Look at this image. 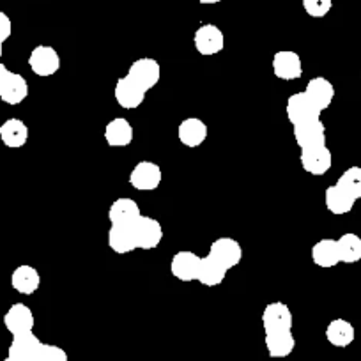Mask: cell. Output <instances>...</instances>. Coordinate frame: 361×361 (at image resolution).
Instances as JSON below:
<instances>
[{
	"label": "cell",
	"instance_id": "cell-1",
	"mask_svg": "<svg viewBox=\"0 0 361 361\" xmlns=\"http://www.w3.org/2000/svg\"><path fill=\"white\" fill-rule=\"evenodd\" d=\"M287 119L293 126H298V124L308 123V121H317L321 119V110L315 106V103L312 102L307 96L305 90L301 92H294V94L289 96L286 105Z\"/></svg>",
	"mask_w": 361,
	"mask_h": 361
},
{
	"label": "cell",
	"instance_id": "cell-2",
	"mask_svg": "<svg viewBox=\"0 0 361 361\" xmlns=\"http://www.w3.org/2000/svg\"><path fill=\"white\" fill-rule=\"evenodd\" d=\"M161 169L158 163L142 159L133 166L130 173V185L138 192H154L161 185Z\"/></svg>",
	"mask_w": 361,
	"mask_h": 361
},
{
	"label": "cell",
	"instance_id": "cell-3",
	"mask_svg": "<svg viewBox=\"0 0 361 361\" xmlns=\"http://www.w3.org/2000/svg\"><path fill=\"white\" fill-rule=\"evenodd\" d=\"M27 62L34 75L43 76V78L55 75L61 69V55L54 47H48V44H39L34 48Z\"/></svg>",
	"mask_w": 361,
	"mask_h": 361
},
{
	"label": "cell",
	"instance_id": "cell-4",
	"mask_svg": "<svg viewBox=\"0 0 361 361\" xmlns=\"http://www.w3.org/2000/svg\"><path fill=\"white\" fill-rule=\"evenodd\" d=\"M293 312L282 301H273L266 305L262 312V326L266 333L293 331Z\"/></svg>",
	"mask_w": 361,
	"mask_h": 361
},
{
	"label": "cell",
	"instance_id": "cell-5",
	"mask_svg": "<svg viewBox=\"0 0 361 361\" xmlns=\"http://www.w3.org/2000/svg\"><path fill=\"white\" fill-rule=\"evenodd\" d=\"M135 239H137L138 250H154L158 248L163 239V227L156 218L144 216L142 214L133 224Z\"/></svg>",
	"mask_w": 361,
	"mask_h": 361
},
{
	"label": "cell",
	"instance_id": "cell-6",
	"mask_svg": "<svg viewBox=\"0 0 361 361\" xmlns=\"http://www.w3.org/2000/svg\"><path fill=\"white\" fill-rule=\"evenodd\" d=\"M128 76L131 80H135L142 89L151 90L161 80V66H159V62L156 59L142 57L130 66Z\"/></svg>",
	"mask_w": 361,
	"mask_h": 361
},
{
	"label": "cell",
	"instance_id": "cell-7",
	"mask_svg": "<svg viewBox=\"0 0 361 361\" xmlns=\"http://www.w3.org/2000/svg\"><path fill=\"white\" fill-rule=\"evenodd\" d=\"M193 43H195L197 51L204 57H211V55L220 54L225 48V36L220 30V27L213 25V23H206L200 25L195 30L193 36Z\"/></svg>",
	"mask_w": 361,
	"mask_h": 361
},
{
	"label": "cell",
	"instance_id": "cell-8",
	"mask_svg": "<svg viewBox=\"0 0 361 361\" xmlns=\"http://www.w3.org/2000/svg\"><path fill=\"white\" fill-rule=\"evenodd\" d=\"M273 73L279 80L294 82L303 76V62L301 57L293 50H280L273 57Z\"/></svg>",
	"mask_w": 361,
	"mask_h": 361
},
{
	"label": "cell",
	"instance_id": "cell-9",
	"mask_svg": "<svg viewBox=\"0 0 361 361\" xmlns=\"http://www.w3.org/2000/svg\"><path fill=\"white\" fill-rule=\"evenodd\" d=\"M300 161L305 172L319 177L329 172V169L333 166V154L328 145H321V147L314 149H301Z\"/></svg>",
	"mask_w": 361,
	"mask_h": 361
},
{
	"label": "cell",
	"instance_id": "cell-10",
	"mask_svg": "<svg viewBox=\"0 0 361 361\" xmlns=\"http://www.w3.org/2000/svg\"><path fill=\"white\" fill-rule=\"evenodd\" d=\"M145 94L147 90L142 89L135 80H131L130 76H123V78L117 80L116 89H114V96H116V102L119 103V106H123L124 110H135L145 102Z\"/></svg>",
	"mask_w": 361,
	"mask_h": 361
},
{
	"label": "cell",
	"instance_id": "cell-11",
	"mask_svg": "<svg viewBox=\"0 0 361 361\" xmlns=\"http://www.w3.org/2000/svg\"><path fill=\"white\" fill-rule=\"evenodd\" d=\"M209 255L231 271L243 260V246L232 238H218L211 243Z\"/></svg>",
	"mask_w": 361,
	"mask_h": 361
},
{
	"label": "cell",
	"instance_id": "cell-12",
	"mask_svg": "<svg viewBox=\"0 0 361 361\" xmlns=\"http://www.w3.org/2000/svg\"><path fill=\"white\" fill-rule=\"evenodd\" d=\"M36 324L32 310L25 303H13L4 315V326L13 336L30 333Z\"/></svg>",
	"mask_w": 361,
	"mask_h": 361
},
{
	"label": "cell",
	"instance_id": "cell-13",
	"mask_svg": "<svg viewBox=\"0 0 361 361\" xmlns=\"http://www.w3.org/2000/svg\"><path fill=\"white\" fill-rule=\"evenodd\" d=\"M294 140L300 149H314L326 145V126L321 119L294 126Z\"/></svg>",
	"mask_w": 361,
	"mask_h": 361
},
{
	"label": "cell",
	"instance_id": "cell-14",
	"mask_svg": "<svg viewBox=\"0 0 361 361\" xmlns=\"http://www.w3.org/2000/svg\"><path fill=\"white\" fill-rule=\"evenodd\" d=\"M200 259L202 257L193 252H177L170 262V273H172L173 279L180 280V282H193V280H197Z\"/></svg>",
	"mask_w": 361,
	"mask_h": 361
},
{
	"label": "cell",
	"instance_id": "cell-15",
	"mask_svg": "<svg viewBox=\"0 0 361 361\" xmlns=\"http://www.w3.org/2000/svg\"><path fill=\"white\" fill-rule=\"evenodd\" d=\"M29 96V82L23 75L15 71H9V75L6 76L4 83L0 87V99L6 103V105H20L23 103Z\"/></svg>",
	"mask_w": 361,
	"mask_h": 361
},
{
	"label": "cell",
	"instance_id": "cell-16",
	"mask_svg": "<svg viewBox=\"0 0 361 361\" xmlns=\"http://www.w3.org/2000/svg\"><path fill=\"white\" fill-rule=\"evenodd\" d=\"M207 133V124L204 123L199 117H186L185 121H180L179 128H177V138L183 145L190 149H195L206 142Z\"/></svg>",
	"mask_w": 361,
	"mask_h": 361
},
{
	"label": "cell",
	"instance_id": "cell-17",
	"mask_svg": "<svg viewBox=\"0 0 361 361\" xmlns=\"http://www.w3.org/2000/svg\"><path fill=\"white\" fill-rule=\"evenodd\" d=\"M41 347H43V342L34 335V331L23 333V335L13 336L8 356L18 361H36Z\"/></svg>",
	"mask_w": 361,
	"mask_h": 361
},
{
	"label": "cell",
	"instance_id": "cell-18",
	"mask_svg": "<svg viewBox=\"0 0 361 361\" xmlns=\"http://www.w3.org/2000/svg\"><path fill=\"white\" fill-rule=\"evenodd\" d=\"M305 92L321 112L328 110L331 106L333 99H335V87L324 76H314L312 80H308Z\"/></svg>",
	"mask_w": 361,
	"mask_h": 361
},
{
	"label": "cell",
	"instance_id": "cell-19",
	"mask_svg": "<svg viewBox=\"0 0 361 361\" xmlns=\"http://www.w3.org/2000/svg\"><path fill=\"white\" fill-rule=\"evenodd\" d=\"M41 286V275L39 271L34 266H29V264H23V266H18L11 275V287L18 294H23V296H32Z\"/></svg>",
	"mask_w": 361,
	"mask_h": 361
},
{
	"label": "cell",
	"instance_id": "cell-20",
	"mask_svg": "<svg viewBox=\"0 0 361 361\" xmlns=\"http://www.w3.org/2000/svg\"><path fill=\"white\" fill-rule=\"evenodd\" d=\"M0 140L9 149L23 147L29 142V126L18 117H11L0 124Z\"/></svg>",
	"mask_w": 361,
	"mask_h": 361
},
{
	"label": "cell",
	"instance_id": "cell-21",
	"mask_svg": "<svg viewBox=\"0 0 361 361\" xmlns=\"http://www.w3.org/2000/svg\"><path fill=\"white\" fill-rule=\"evenodd\" d=\"M140 216V206L128 197L114 200L109 209V220L112 225H133Z\"/></svg>",
	"mask_w": 361,
	"mask_h": 361
},
{
	"label": "cell",
	"instance_id": "cell-22",
	"mask_svg": "<svg viewBox=\"0 0 361 361\" xmlns=\"http://www.w3.org/2000/svg\"><path fill=\"white\" fill-rule=\"evenodd\" d=\"M133 126L124 117H116L105 126V140L110 147H126L133 142Z\"/></svg>",
	"mask_w": 361,
	"mask_h": 361
},
{
	"label": "cell",
	"instance_id": "cell-23",
	"mask_svg": "<svg viewBox=\"0 0 361 361\" xmlns=\"http://www.w3.org/2000/svg\"><path fill=\"white\" fill-rule=\"evenodd\" d=\"M109 246L119 255H126L137 250L133 225H112L109 231Z\"/></svg>",
	"mask_w": 361,
	"mask_h": 361
},
{
	"label": "cell",
	"instance_id": "cell-24",
	"mask_svg": "<svg viewBox=\"0 0 361 361\" xmlns=\"http://www.w3.org/2000/svg\"><path fill=\"white\" fill-rule=\"evenodd\" d=\"M228 269L221 266L216 259L211 255H206L200 259L199 273H197V282L202 283L206 287H216L224 283L225 276H227Z\"/></svg>",
	"mask_w": 361,
	"mask_h": 361
},
{
	"label": "cell",
	"instance_id": "cell-25",
	"mask_svg": "<svg viewBox=\"0 0 361 361\" xmlns=\"http://www.w3.org/2000/svg\"><path fill=\"white\" fill-rule=\"evenodd\" d=\"M356 338V329L345 319H333L326 328V340L331 343L333 347H349Z\"/></svg>",
	"mask_w": 361,
	"mask_h": 361
},
{
	"label": "cell",
	"instance_id": "cell-26",
	"mask_svg": "<svg viewBox=\"0 0 361 361\" xmlns=\"http://www.w3.org/2000/svg\"><path fill=\"white\" fill-rule=\"evenodd\" d=\"M312 260L315 266L322 267V269H329L340 264L338 246H336V239H321L312 246Z\"/></svg>",
	"mask_w": 361,
	"mask_h": 361
},
{
	"label": "cell",
	"instance_id": "cell-27",
	"mask_svg": "<svg viewBox=\"0 0 361 361\" xmlns=\"http://www.w3.org/2000/svg\"><path fill=\"white\" fill-rule=\"evenodd\" d=\"M266 349L271 357H287L296 349V338L293 331L266 333Z\"/></svg>",
	"mask_w": 361,
	"mask_h": 361
},
{
	"label": "cell",
	"instance_id": "cell-28",
	"mask_svg": "<svg viewBox=\"0 0 361 361\" xmlns=\"http://www.w3.org/2000/svg\"><path fill=\"white\" fill-rule=\"evenodd\" d=\"M324 204H326V209H328L329 213L336 214V216H342V214H347L353 211L356 200H354L349 193L343 192L342 188L333 185L326 188Z\"/></svg>",
	"mask_w": 361,
	"mask_h": 361
},
{
	"label": "cell",
	"instance_id": "cell-29",
	"mask_svg": "<svg viewBox=\"0 0 361 361\" xmlns=\"http://www.w3.org/2000/svg\"><path fill=\"white\" fill-rule=\"evenodd\" d=\"M340 262L356 264L361 260V238L354 232H345L336 239Z\"/></svg>",
	"mask_w": 361,
	"mask_h": 361
},
{
	"label": "cell",
	"instance_id": "cell-30",
	"mask_svg": "<svg viewBox=\"0 0 361 361\" xmlns=\"http://www.w3.org/2000/svg\"><path fill=\"white\" fill-rule=\"evenodd\" d=\"M336 186L349 193L354 200L361 199V166H349L336 180Z\"/></svg>",
	"mask_w": 361,
	"mask_h": 361
},
{
	"label": "cell",
	"instance_id": "cell-31",
	"mask_svg": "<svg viewBox=\"0 0 361 361\" xmlns=\"http://www.w3.org/2000/svg\"><path fill=\"white\" fill-rule=\"evenodd\" d=\"M305 13L312 18H324L333 8V0H301Z\"/></svg>",
	"mask_w": 361,
	"mask_h": 361
},
{
	"label": "cell",
	"instance_id": "cell-32",
	"mask_svg": "<svg viewBox=\"0 0 361 361\" xmlns=\"http://www.w3.org/2000/svg\"><path fill=\"white\" fill-rule=\"evenodd\" d=\"M36 361H68V353L54 343H43Z\"/></svg>",
	"mask_w": 361,
	"mask_h": 361
},
{
	"label": "cell",
	"instance_id": "cell-33",
	"mask_svg": "<svg viewBox=\"0 0 361 361\" xmlns=\"http://www.w3.org/2000/svg\"><path fill=\"white\" fill-rule=\"evenodd\" d=\"M11 34H13L11 18H9L4 11H0V43L4 44L6 41L11 37Z\"/></svg>",
	"mask_w": 361,
	"mask_h": 361
},
{
	"label": "cell",
	"instance_id": "cell-34",
	"mask_svg": "<svg viewBox=\"0 0 361 361\" xmlns=\"http://www.w3.org/2000/svg\"><path fill=\"white\" fill-rule=\"evenodd\" d=\"M8 75H9L8 66H6L4 62H0V87H2V83H4L6 76H8Z\"/></svg>",
	"mask_w": 361,
	"mask_h": 361
},
{
	"label": "cell",
	"instance_id": "cell-35",
	"mask_svg": "<svg viewBox=\"0 0 361 361\" xmlns=\"http://www.w3.org/2000/svg\"><path fill=\"white\" fill-rule=\"evenodd\" d=\"M200 4H218V2H221V0H199Z\"/></svg>",
	"mask_w": 361,
	"mask_h": 361
},
{
	"label": "cell",
	"instance_id": "cell-36",
	"mask_svg": "<svg viewBox=\"0 0 361 361\" xmlns=\"http://www.w3.org/2000/svg\"><path fill=\"white\" fill-rule=\"evenodd\" d=\"M2 54H4V44L0 43V62H2Z\"/></svg>",
	"mask_w": 361,
	"mask_h": 361
},
{
	"label": "cell",
	"instance_id": "cell-37",
	"mask_svg": "<svg viewBox=\"0 0 361 361\" xmlns=\"http://www.w3.org/2000/svg\"><path fill=\"white\" fill-rule=\"evenodd\" d=\"M4 361H18V360H13V357H9V356H8V357H6Z\"/></svg>",
	"mask_w": 361,
	"mask_h": 361
},
{
	"label": "cell",
	"instance_id": "cell-38",
	"mask_svg": "<svg viewBox=\"0 0 361 361\" xmlns=\"http://www.w3.org/2000/svg\"><path fill=\"white\" fill-rule=\"evenodd\" d=\"M360 80H361V71H360Z\"/></svg>",
	"mask_w": 361,
	"mask_h": 361
}]
</instances>
